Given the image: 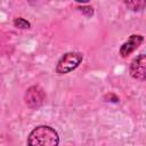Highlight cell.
Here are the masks:
<instances>
[{
	"label": "cell",
	"instance_id": "obj_8",
	"mask_svg": "<svg viewBox=\"0 0 146 146\" xmlns=\"http://www.w3.org/2000/svg\"><path fill=\"white\" fill-rule=\"evenodd\" d=\"M76 2H80V3H86V2H88V1H90V0H75Z\"/></svg>",
	"mask_w": 146,
	"mask_h": 146
},
{
	"label": "cell",
	"instance_id": "obj_1",
	"mask_svg": "<svg viewBox=\"0 0 146 146\" xmlns=\"http://www.w3.org/2000/svg\"><path fill=\"white\" fill-rule=\"evenodd\" d=\"M58 143V133L55 129L48 125H39L34 128L27 138V144L34 146H56Z\"/></svg>",
	"mask_w": 146,
	"mask_h": 146
},
{
	"label": "cell",
	"instance_id": "obj_3",
	"mask_svg": "<svg viewBox=\"0 0 146 146\" xmlns=\"http://www.w3.org/2000/svg\"><path fill=\"white\" fill-rule=\"evenodd\" d=\"M46 99V94L43 89L39 86H32L30 87L25 95H24V102L30 108H38L40 107Z\"/></svg>",
	"mask_w": 146,
	"mask_h": 146
},
{
	"label": "cell",
	"instance_id": "obj_5",
	"mask_svg": "<svg viewBox=\"0 0 146 146\" xmlns=\"http://www.w3.org/2000/svg\"><path fill=\"white\" fill-rule=\"evenodd\" d=\"M144 41V36L140 34H132L129 36V39L121 46L120 48V55L125 58L128 57L131 52H133Z\"/></svg>",
	"mask_w": 146,
	"mask_h": 146
},
{
	"label": "cell",
	"instance_id": "obj_7",
	"mask_svg": "<svg viewBox=\"0 0 146 146\" xmlns=\"http://www.w3.org/2000/svg\"><path fill=\"white\" fill-rule=\"evenodd\" d=\"M14 25L18 29H29L31 26L30 22H27L26 19L21 18V17H17V18L14 19Z\"/></svg>",
	"mask_w": 146,
	"mask_h": 146
},
{
	"label": "cell",
	"instance_id": "obj_6",
	"mask_svg": "<svg viewBox=\"0 0 146 146\" xmlns=\"http://www.w3.org/2000/svg\"><path fill=\"white\" fill-rule=\"evenodd\" d=\"M124 3L132 11H139L145 8V0H124Z\"/></svg>",
	"mask_w": 146,
	"mask_h": 146
},
{
	"label": "cell",
	"instance_id": "obj_4",
	"mask_svg": "<svg viewBox=\"0 0 146 146\" xmlns=\"http://www.w3.org/2000/svg\"><path fill=\"white\" fill-rule=\"evenodd\" d=\"M129 71L133 79L144 81L146 79V56L144 54H140L139 56H137L131 62Z\"/></svg>",
	"mask_w": 146,
	"mask_h": 146
},
{
	"label": "cell",
	"instance_id": "obj_2",
	"mask_svg": "<svg viewBox=\"0 0 146 146\" xmlns=\"http://www.w3.org/2000/svg\"><path fill=\"white\" fill-rule=\"evenodd\" d=\"M82 59H83V55L81 52H75V51L66 52L58 60L56 65V72L58 74L70 73L81 64Z\"/></svg>",
	"mask_w": 146,
	"mask_h": 146
}]
</instances>
